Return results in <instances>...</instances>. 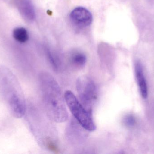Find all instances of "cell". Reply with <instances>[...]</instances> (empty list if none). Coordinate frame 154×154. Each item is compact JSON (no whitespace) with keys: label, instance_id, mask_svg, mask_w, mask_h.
Instances as JSON below:
<instances>
[{"label":"cell","instance_id":"4","mask_svg":"<svg viewBox=\"0 0 154 154\" xmlns=\"http://www.w3.org/2000/svg\"><path fill=\"white\" fill-rule=\"evenodd\" d=\"M76 87L80 103L91 113L97 95L95 83L90 78L87 76H81L77 80Z\"/></svg>","mask_w":154,"mask_h":154},{"label":"cell","instance_id":"6","mask_svg":"<svg viewBox=\"0 0 154 154\" xmlns=\"http://www.w3.org/2000/svg\"><path fill=\"white\" fill-rule=\"evenodd\" d=\"M14 2L19 12L25 20L29 22L34 20L36 14L30 0H15Z\"/></svg>","mask_w":154,"mask_h":154},{"label":"cell","instance_id":"10","mask_svg":"<svg viewBox=\"0 0 154 154\" xmlns=\"http://www.w3.org/2000/svg\"><path fill=\"white\" fill-rule=\"evenodd\" d=\"M123 122L126 126L132 127L135 124V119L133 115H128L124 118Z\"/></svg>","mask_w":154,"mask_h":154},{"label":"cell","instance_id":"8","mask_svg":"<svg viewBox=\"0 0 154 154\" xmlns=\"http://www.w3.org/2000/svg\"><path fill=\"white\" fill-rule=\"evenodd\" d=\"M13 36L17 41L21 43L26 42L29 39L28 32L23 27L15 28L13 32Z\"/></svg>","mask_w":154,"mask_h":154},{"label":"cell","instance_id":"2","mask_svg":"<svg viewBox=\"0 0 154 154\" xmlns=\"http://www.w3.org/2000/svg\"><path fill=\"white\" fill-rule=\"evenodd\" d=\"M0 73V86L10 110L14 116L22 117L26 111V104L17 80L7 70H2Z\"/></svg>","mask_w":154,"mask_h":154},{"label":"cell","instance_id":"5","mask_svg":"<svg viewBox=\"0 0 154 154\" xmlns=\"http://www.w3.org/2000/svg\"><path fill=\"white\" fill-rule=\"evenodd\" d=\"M71 21L79 28H85L89 26L92 21L91 13L83 7L75 8L70 14Z\"/></svg>","mask_w":154,"mask_h":154},{"label":"cell","instance_id":"1","mask_svg":"<svg viewBox=\"0 0 154 154\" xmlns=\"http://www.w3.org/2000/svg\"><path fill=\"white\" fill-rule=\"evenodd\" d=\"M40 83L47 115L52 121L63 123L68 118L65 96L51 74L43 72L40 75Z\"/></svg>","mask_w":154,"mask_h":154},{"label":"cell","instance_id":"3","mask_svg":"<svg viewBox=\"0 0 154 154\" xmlns=\"http://www.w3.org/2000/svg\"><path fill=\"white\" fill-rule=\"evenodd\" d=\"M65 98L68 107L80 125L87 131H94L96 126L91 118V113L82 105L74 93L67 90L65 93Z\"/></svg>","mask_w":154,"mask_h":154},{"label":"cell","instance_id":"9","mask_svg":"<svg viewBox=\"0 0 154 154\" xmlns=\"http://www.w3.org/2000/svg\"><path fill=\"white\" fill-rule=\"evenodd\" d=\"M86 55L81 52L74 53L71 57L72 63L77 68H82L85 66L87 62Z\"/></svg>","mask_w":154,"mask_h":154},{"label":"cell","instance_id":"7","mask_svg":"<svg viewBox=\"0 0 154 154\" xmlns=\"http://www.w3.org/2000/svg\"><path fill=\"white\" fill-rule=\"evenodd\" d=\"M136 78L138 87L143 98L146 99L148 96V88L145 77L142 64L139 61L136 63L135 66Z\"/></svg>","mask_w":154,"mask_h":154}]
</instances>
